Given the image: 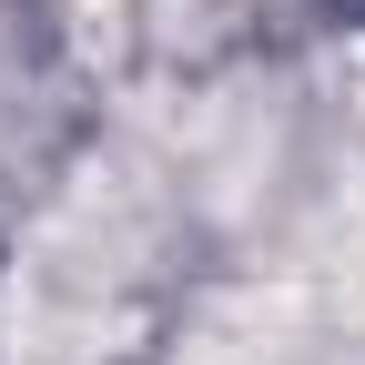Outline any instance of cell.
I'll return each mask as SVG.
<instances>
[{
	"label": "cell",
	"mask_w": 365,
	"mask_h": 365,
	"mask_svg": "<svg viewBox=\"0 0 365 365\" xmlns=\"http://www.w3.org/2000/svg\"><path fill=\"white\" fill-rule=\"evenodd\" d=\"M163 11H173V41H213V31H234L244 0H163Z\"/></svg>",
	"instance_id": "obj_1"
}]
</instances>
